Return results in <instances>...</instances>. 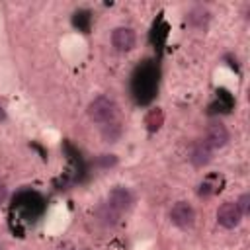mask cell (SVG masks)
<instances>
[{
  "instance_id": "obj_1",
  "label": "cell",
  "mask_w": 250,
  "mask_h": 250,
  "mask_svg": "<svg viewBox=\"0 0 250 250\" xmlns=\"http://www.w3.org/2000/svg\"><path fill=\"white\" fill-rule=\"evenodd\" d=\"M115 113H117L115 102L107 96H98L88 105V115L96 123H109V121H113Z\"/></svg>"
},
{
  "instance_id": "obj_2",
  "label": "cell",
  "mask_w": 250,
  "mask_h": 250,
  "mask_svg": "<svg viewBox=\"0 0 250 250\" xmlns=\"http://www.w3.org/2000/svg\"><path fill=\"white\" fill-rule=\"evenodd\" d=\"M170 219H172V223H174L178 229H189V227H193V223H195V211H193V207H191L189 203L178 201V203H174V207L170 209Z\"/></svg>"
},
{
  "instance_id": "obj_3",
  "label": "cell",
  "mask_w": 250,
  "mask_h": 250,
  "mask_svg": "<svg viewBox=\"0 0 250 250\" xmlns=\"http://www.w3.org/2000/svg\"><path fill=\"white\" fill-rule=\"evenodd\" d=\"M240 221H242V213H240V209L236 207V203L225 201L223 205H219V209H217V223H219L221 227H225V229H234V227L240 225Z\"/></svg>"
},
{
  "instance_id": "obj_4",
  "label": "cell",
  "mask_w": 250,
  "mask_h": 250,
  "mask_svg": "<svg viewBox=\"0 0 250 250\" xmlns=\"http://www.w3.org/2000/svg\"><path fill=\"white\" fill-rule=\"evenodd\" d=\"M203 143L207 146H211V148H223L229 143V129L221 121L211 123L207 127V131H205V141Z\"/></svg>"
},
{
  "instance_id": "obj_5",
  "label": "cell",
  "mask_w": 250,
  "mask_h": 250,
  "mask_svg": "<svg viewBox=\"0 0 250 250\" xmlns=\"http://www.w3.org/2000/svg\"><path fill=\"white\" fill-rule=\"evenodd\" d=\"M111 43H113V47L117 51L127 53V51H131L135 47L137 35H135V31L131 27H115L113 33H111Z\"/></svg>"
},
{
  "instance_id": "obj_6",
  "label": "cell",
  "mask_w": 250,
  "mask_h": 250,
  "mask_svg": "<svg viewBox=\"0 0 250 250\" xmlns=\"http://www.w3.org/2000/svg\"><path fill=\"white\" fill-rule=\"evenodd\" d=\"M107 203L115 209V211H127L129 207H131V203H133V195H131V191L127 189V188H113L111 191H109V197H107Z\"/></svg>"
},
{
  "instance_id": "obj_7",
  "label": "cell",
  "mask_w": 250,
  "mask_h": 250,
  "mask_svg": "<svg viewBox=\"0 0 250 250\" xmlns=\"http://www.w3.org/2000/svg\"><path fill=\"white\" fill-rule=\"evenodd\" d=\"M211 158H213V148H211V146H207L203 141H201V143H197V145L193 146L191 156H189L191 164H193V166H197V168H201V166L209 164V162H211Z\"/></svg>"
},
{
  "instance_id": "obj_8",
  "label": "cell",
  "mask_w": 250,
  "mask_h": 250,
  "mask_svg": "<svg viewBox=\"0 0 250 250\" xmlns=\"http://www.w3.org/2000/svg\"><path fill=\"white\" fill-rule=\"evenodd\" d=\"M209 20H211V14H209V10L203 8V6H195V8H191V10L186 14V21H188L191 27H205V25L209 23Z\"/></svg>"
},
{
  "instance_id": "obj_9",
  "label": "cell",
  "mask_w": 250,
  "mask_h": 250,
  "mask_svg": "<svg viewBox=\"0 0 250 250\" xmlns=\"http://www.w3.org/2000/svg\"><path fill=\"white\" fill-rule=\"evenodd\" d=\"M96 215L100 217V221H102L104 225H115V223L119 221V211H115L109 203L100 205V207L96 209Z\"/></svg>"
},
{
  "instance_id": "obj_10",
  "label": "cell",
  "mask_w": 250,
  "mask_h": 250,
  "mask_svg": "<svg viewBox=\"0 0 250 250\" xmlns=\"http://www.w3.org/2000/svg\"><path fill=\"white\" fill-rule=\"evenodd\" d=\"M236 207L240 209V213H242V215H246V213L250 211V195H248V193H242V195H240V199L236 201Z\"/></svg>"
},
{
  "instance_id": "obj_11",
  "label": "cell",
  "mask_w": 250,
  "mask_h": 250,
  "mask_svg": "<svg viewBox=\"0 0 250 250\" xmlns=\"http://www.w3.org/2000/svg\"><path fill=\"white\" fill-rule=\"evenodd\" d=\"M119 135V127L117 125H105V131H104V137L107 141H115Z\"/></svg>"
},
{
  "instance_id": "obj_12",
  "label": "cell",
  "mask_w": 250,
  "mask_h": 250,
  "mask_svg": "<svg viewBox=\"0 0 250 250\" xmlns=\"http://www.w3.org/2000/svg\"><path fill=\"white\" fill-rule=\"evenodd\" d=\"M117 160H115V156L113 154H104L102 158H100V164L102 166H111V164H115Z\"/></svg>"
},
{
  "instance_id": "obj_13",
  "label": "cell",
  "mask_w": 250,
  "mask_h": 250,
  "mask_svg": "<svg viewBox=\"0 0 250 250\" xmlns=\"http://www.w3.org/2000/svg\"><path fill=\"white\" fill-rule=\"evenodd\" d=\"M6 195H8V189H6L4 184H0V205L6 201Z\"/></svg>"
},
{
  "instance_id": "obj_14",
  "label": "cell",
  "mask_w": 250,
  "mask_h": 250,
  "mask_svg": "<svg viewBox=\"0 0 250 250\" xmlns=\"http://www.w3.org/2000/svg\"><path fill=\"white\" fill-rule=\"evenodd\" d=\"M0 250H2V246H0Z\"/></svg>"
}]
</instances>
